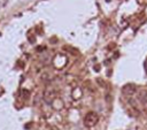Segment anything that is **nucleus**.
<instances>
[{"label":"nucleus","instance_id":"f257e3e1","mask_svg":"<svg viewBox=\"0 0 147 130\" xmlns=\"http://www.w3.org/2000/svg\"><path fill=\"white\" fill-rule=\"evenodd\" d=\"M98 120H99L98 114L94 113V112H90V113L86 114V116H85V118H84V123H85L86 127L91 128V127H93V125L96 124Z\"/></svg>","mask_w":147,"mask_h":130},{"label":"nucleus","instance_id":"f03ea898","mask_svg":"<svg viewBox=\"0 0 147 130\" xmlns=\"http://www.w3.org/2000/svg\"><path fill=\"white\" fill-rule=\"evenodd\" d=\"M136 91H137V86L134 84H126L122 87V92L125 95H132L136 93Z\"/></svg>","mask_w":147,"mask_h":130},{"label":"nucleus","instance_id":"7ed1b4c3","mask_svg":"<svg viewBox=\"0 0 147 130\" xmlns=\"http://www.w3.org/2000/svg\"><path fill=\"white\" fill-rule=\"evenodd\" d=\"M138 98H139V100H140L142 104H147V90L140 91L139 94H138Z\"/></svg>","mask_w":147,"mask_h":130},{"label":"nucleus","instance_id":"20e7f679","mask_svg":"<svg viewBox=\"0 0 147 130\" xmlns=\"http://www.w3.org/2000/svg\"><path fill=\"white\" fill-rule=\"evenodd\" d=\"M54 98H55V93H54V91H47V92L45 93V100H46L47 102H51Z\"/></svg>","mask_w":147,"mask_h":130}]
</instances>
